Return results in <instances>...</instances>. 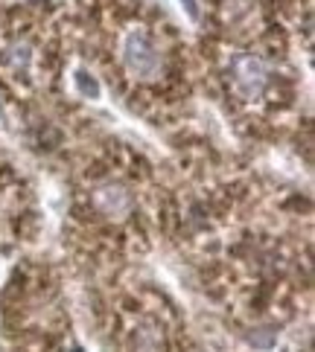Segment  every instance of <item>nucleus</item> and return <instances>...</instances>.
Returning <instances> with one entry per match:
<instances>
[{
  "instance_id": "nucleus-1",
  "label": "nucleus",
  "mask_w": 315,
  "mask_h": 352,
  "mask_svg": "<svg viewBox=\"0 0 315 352\" xmlns=\"http://www.w3.org/2000/svg\"><path fill=\"white\" fill-rule=\"evenodd\" d=\"M123 65H125V70H129L134 79L152 82L161 73V53H158L155 41L149 38L146 32L132 30L123 38Z\"/></svg>"
},
{
  "instance_id": "nucleus-7",
  "label": "nucleus",
  "mask_w": 315,
  "mask_h": 352,
  "mask_svg": "<svg viewBox=\"0 0 315 352\" xmlns=\"http://www.w3.org/2000/svg\"><path fill=\"white\" fill-rule=\"evenodd\" d=\"M179 3H181V9L187 12V18H190V21H199L201 18V9H199L196 0H179Z\"/></svg>"
},
{
  "instance_id": "nucleus-6",
  "label": "nucleus",
  "mask_w": 315,
  "mask_h": 352,
  "mask_svg": "<svg viewBox=\"0 0 315 352\" xmlns=\"http://www.w3.org/2000/svg\"><path fill=\"white\" fill-rule=\"evenodd\" d=\"M30 58H32V53H30L27 44H15V47H12V65H15V67H27Z\"/></svg>"
},
{
  "instance_id": "nucleus-2",
  "label": "nucleus",
  "mask_w": 315,
  "mask_h": 352,
  "mask_svg": "<svg viewBox=\"0 0 315 352\" xmlns=\"http://www.w3.org/2000/svg\"><path fill=\"white\" fill-rule=\"evenodd\" d=\"M231 73H234L236 94L243 99H257L269 85V67H266V61L257 56H239L234 61Z\"/></svg>"
},
{
  "instance_id": "nucleus-5",
  "label": "nucleus",
  "mask_w": 315,
  "mask_h": 352,
  "mask_svg": "<svg viewBox=\"0 0 315 352\" xmlns=\"http://www.w3.org/2000/svg\"><path fill=\"white\" fill-rule=\"evenodd\" d=\"M73 85H77V91L85 99H91V102H96V99L103 96V87H99L96 76H91L88 70H77V73H73Z\"/></svg>"
},
{
  "instance_id": "nucleus-4",
  "label": "nucleus",
  "mask_w": 315,
  "mask_h": 352,
  "mask_svg": "<svg viewBox=\"0 0 315 352\" xmlns=\"http://www.w3.org/2000/svg\"><path fill=\"white\" fill-rule=\"evenodd\" d=\"M129 346L132 352H163V335L155 323H141L132 329Z\"/></svg>"
},
{
  "instance_id": "nucleus-8",
  "label": "nucleus",
  "mask_w": 315,
  "mask_h": 352,
  "mask_svg": "<svg viewBox=\"0 0 315 352\" xmlns=\"http://www.w3.org/2000/svg\"><path fill=\"white\" fill-rule=\"evenodd\" d=\"M0 122H3V102H0Z\"/></svg>"
},
{
  "instance_id": "nucleus-3",
  "label": "nucleus",
  "mask_w": 315,
  "mask_h": 352,
  "mask_svg": "<svg viewBox=\"0 0 315 352\" xmlns=\"http://www.w3.org/2000/svg\"><path fill=\"white\" fill-rule=\"evenodd\" d=\"M94 204L99 212H105L108 219H123L132 210V195L120 184H99L94 190Z\"/></svg>"
}]
</instances>
